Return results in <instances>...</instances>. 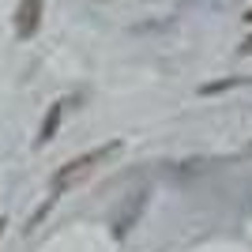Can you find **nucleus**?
Returning a JSON list of instances; mask_svg holds the SVG:
<instances>
[{"mask_svg":"<svg viewBox=\"0 0 252 252\" xmlns=\"http://www.w3.org/2000/svg\"><path fill=\"white\" fill-rule=\"evenodd\" d=\"M121 147L117 139H109V143H102V147H94V151H87V155H79V158H72V162H64L57 173H53V196H61L64 189H72V185H79L83 177H91L98 166H102L105 158L113 155V151Z\"/></svg>","mask_w":252,"mask_h":252,"instance_id":"obj_1","label":"nucleus"},{"mask_svg":"<svg viewBox=\"0 0 252 252\" xmlns=\"http://www.w3.org/2000/svg\"><path fill=\"white\" fill-rule=\"evenodd\" d=\"M42 8H45V0H19V8H15V34L19 38H34L38 34Z\"/></svg>","mask_w":252,"mask_h":252,"instance_id":"obj_2","label":"nucleus"},{"mask_svg":"<svg viewBox=\"0 0 252 252\" xmlns=\"http://www.w3.org/2000/svg\"><path fill=\"white\" fill-rule=\"evenodd\" d=\"M61 117H64V102H57V105H53V113L45 117L42 132H38V147H42V143H49V139L57 136V128H61Z\"/></svg>","mask_w":252,"mask_h":252,"instance_id":"obj_3","label":"nucleus"},{"mask_svg":"<svg viewBox=\"0 0 252 252\" xmlns=\"http://www.w3.org/2000/svg\"><path fill=\"white\" fill-rule=\"evenodd\" d=\"M241 53H252V34L245 38V45H241Z\"/></svg>","mask_w":252,"mask_h":252,"instance_id":"obj_4","label":"nucleus"}]
</instances>
